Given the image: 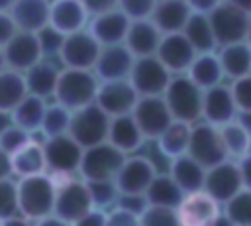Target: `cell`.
Returning a JSON list of instances; mask_svg holds the SVG:
<instances>
[{"label":"cell","mask_w":251,"mask_h":226,"mask_svg":"<svg viewBox=\"0 0 251 226\" xmlns=\"http://www.w3.org/2000/svg\"><path fill=\"white\" fill-rule=\"evenodd\" d=\"M59 71H61V63H55L51 57L39 59L35 65H31L27 71H24L27 94L51 100L53 92H55L57 79H59Z\"/></svg>","instance_id":"cell-23"},{"label":"cell","mask_w":251,"mask_h":226,"mask_svg":"<svg viewBox=\"0 0 251 226\" xmlns=\"http://www.w3.org/2000/svg\"><path fill=\"white\" fill-rule=\"evenodd\" d=\"M139 226H178L175 208L147 204L139 214Z\"/></svg>","instance_id":"cell-42"},{"label":"cell","mask_w":251,"mask_h":226,"mask_svg":"<svg viewBox=\"0 0 251 226\" xmlns=\"http://www.w3.org/2000/svg\"><path fill=\"white\" fill-rule=\"evenodd\" d=\"M12 2H14V0H0V12H6V10H10Z\"/></svg>","instance_id":"cell-58"},{"label":"cell","mask_w":251,"mask_h":226,"mask_svg":"<svg viewBox=\"0 0 251 226\" xmlns=\"http://www.w3.org/2000/svg\"><path fill=\"white\" fill-rule=\"evenodd\" d=\"M129 22L131 20L120 8H112V10L90 16L86 28L98 39L100 45H114V43H124Z\"/></svg>","instance_id":"cell-21"},{"label":"cell","mask_w":251,"mask_h":226,"mask_svg":"<svg viewBox=\"0 0 251 226\" xmlns=\"http://www.w3.org/2000/svg\"><path fill=\"white\" fill-rule=\"evenodd\" d=\"M155 55L173 75H180L186 73L196 51L182 31H175V33H163Z\"/></svg>","instance_id":"cell-19"},{"label":"cell","mask_w":251,"mask_h":226,"mask_svg":"<svg viewBox=\"0 0 251 226\" xmlns=\"http://www.w3.org/2000/svg\"><path fill=\"white\" fill-rule=\"evenodd\" d=\"M10 161H12V177H16V179L45 173L47 163H45L43 141H35L31 138L29 141H25L20 149H16L10 155Z\"/></svg>","instance_id":"cell-28"},{"label":"cell","mask_w":251,"mask_h":226,"mask_svg":"<svg viewBox=\"0 0 251 226\" xmlns=\"http://www.w3.org/2000/svg\"><path fill=\"white\" fill-rule=\"evenodd\" d=\"M202 94L204 90L194 85L184 73L173 75L163 98L169 106V112L173 120H182V122H196L202 118Z\"/></svg>","instance_id":"cell-4"},{"label":"cell","mask_w":251,"mask_h":226,"mask_svg":"<svg viewBox=\"0 0 251 226\" xmlns=\"http://www.w3.org/2000/svg\"><path fill=\"white\" fill-rule=\"evenodd\" d=\"M124 159H126V153H122L108 140L94 143V145L82 149V157H80V165H78V177L84 181L114 179L118 169L122 167Z\"/></svg>","instance_id":"cell-5"},{"label":"cell","mask_w":251,"mask_h":226,"mask_svg":"<svg viewBox=\"0 0 251 226\" xmlns=\"http://www.w3.org/2000/svg\"><path fill=\"white\" fill-rule=\"evenodd\" d=\"M229 88H231L237 112H251V73L231 79Z\"/></svg>","instance_id":"cell-45"},{"label":"cell","mask_w":251,"mask_h":226,"mask_svg":"<svg viewBox=\"0 0 251 226\" xmlns=\"http://www.w3.org/2000/svg\"><path fill=\"white\" fill-rule=\"evenodd\" d=\"M173 181L182 189V193H190V191H198L204 185V175H206V167L200 165L194 157H190L188 153L176 155L171 159L169 163V171H167Z\"/></svg>","instance_id":"cell-31"},{"label":"cell","mask_w":251,"mask_h":226,"mask_svg":"<svg viewBox=\"0 0 251 226\" xmlns=\"http://www.w3.org/2000/svg\"><path fill=\"white\" fill-rule=\"evenodd\" d=\"M37 35V41H39V47H41V53L43 57H57L59 51H61V45L65 41V33L59 31L57 28H53L51 24H45L41 29L35 31Z\"/></svg>","instance_id":"cell-43"},{"label":"cell","mask_w":251,"mask_h":226,"mask_svg":"<svg viewBox=\"0 0 251 226\" xmlns=\"http://www.w3.org/2000/svg\"><path fill=\"white\" fill-rule=\"evenodd\" d=\"M108 126H110V116L96 102H90L82 108L73 110L67 134H71L82 147H90L94 143L106 141Z\"/></svg>","instance_id":"cell-7"},{"label":"cell","mask_w":251,"mask_h":226,"mask_svg":"<svg viewBox=\"0 0 251 226\" xmlns=\"http://www.w3.org/2000/svg\"><path fill=\"white\" fill-rule=\"evenodd\" d=\"M33 138V134H29V132H25L24 128H20V126H16L14 122L12 124H8L2 132H0V147L6 151V153H14L16 149H20L25 141H29Z\"/></svg>","instance_id":"cell-44"},{"label":"cell","mask_w":251,"mask_h":226,"mask_svg":"<svg viewBox=\"0 0 251 226\" xmlns=\"http://www.w3.org/2000/svg\"><path fill=\"white\" fill-rule=\"evenodd\" d=\"M237 106L229 88V83H220L210 88H204L202 94V118L214 126H222L237 118Z\"/></svg>","instance_id":"cell-17"},{"label":"cell","mask_w":251,"mask_h":226,"mask_svg":"<svg viewBox=\"0 0 251 226\" xmlns=\"http://www.w3.org/2000/svg\"><path fill=\"white\" fill-rule=\"evenodd\" d=\"M186 153L194 157L200 165L210 167L216 165L224 159H227L220 126H214L206 120H196L190 124V140H188V149Z\"/></svg>","instance_id":"cell-6"},{"label":"cell","mask_w":251,"mask_h":226,"mask_svg":"<svg viewBox=\"0 0 251 226\" xmlns=\"http://www.w3.org/2000/svg\"><path fill=\"white\" fill-rule=\"evenodd\" d=\"M220 134H222V141H224L227 157L239 159L241 155L251 151V132L237 118L222 124L220 126Z\"/></svg>","instance_id":"cell-36"},{"label":"cell","mask_w":251,"mask_h":226,"mask_svg":"<svg viewBox=\"0 0 251 226\" xmlns=\"http://www.w3.org/2000/svg\"><path fill=\"white\" fill-rule=\"evenodd\" d=\"M88 185V193H90V198H92V204L96 208H110L120 191H118V185L114 179H104V181H86Z\"/></svg>","instance_id":"cell-40"},{"label":"cell","mask_w":251,"mask_h":226,"mask_svg":"<svg viewBox=\"0 0 251 226\" xmlns=\"http://www.w3.org/2000/svg\"><path fill=\"white\" fill-rule=\"evenodd\" d=\"M49 177L55 183V204L53 214L63 224H78L80 218L94 206L88 185L78 175H67V173H51Z\"/></svg>","instance_id":"cell-1"},{"label":"cell","mask_w":251,"mask_h":226,"mask_svg":"<svg viewBox=\"0 0 251 226\" xmlns=\"http://www.w3.org/2000/svg\"><path fill=\"white\" fill-rule=\"evenodd\" d=\"M245 41L251 45V18H249V28H247V37H245Z\"/></svg>","instance_id":"cell-60"},{"label":"cell","mask_w":251,"mask_h":226,"mask_svg":"<svg viewBox=\"0 0 251 226\" xmlns=\"http://www.w3.org/2000/svg\"><path fill=\"white\" fill-rule=\"evenodd\" d=\"M80 2H82V6L86 8V12L90 16L112 10V8H118V0H80Z\"/></svg>","instance_id":"cell-51"},{"label":"cell","mask_w":251,"mask_h":226,"mask_svg":"<svg viewBox=\"0 0 251 226\" xmlns=\"http://www.w3.org/2000/svg\"><path fill=\"white\" fill-rule=\"evenodd\" d=\"M4 51V59H6V67L14 69V71H27L31 65H35L39 59H43L37 35L33 31H24L18 29L10 41L2 47Z\"/></svg>","instance_id":"cell-18"},{"label":"cell","mask_w":251,"mask_h":226,"mask_svg":"<svg viewBox=\"0 0 251 226\" xmlns=\"http://www.w3.org/2000/svg\"><path fill=\"white\" fill-rule=\"evenodd\" d=\"M216 51L227 81L251 73V45L245 39L220 45Z\"/></svg>","instance_id":"cell-30"},{"label":"cell","mask_w":251,"mask_h":226,"mask_svg":"<svg viewBox=\"0 0 251 226\" xmlns=\"http://www.w3.org/2000/svg\"><path fill=\"white\" fill-rule=\"evenodd\" d=\"M133 59H135L133 53L124 43L102 45L92 71L100 81L127 79L129 71H131V65H133Z\"/></svg>","instance_id":"cell-20"},{"label":"cell","mask_w":251,"mask_h":226,"mask_svg":"<svg viewBox=\"0 0 251 226\" xmlns=\"http://www.w3.org/2000/svg\"><path fill=\"white\" fill-rule=\"evenodd\" d=\"M184 75L194 85H198L202 90L226 81V75H224V69H222V63H220L218 51H202V53H196Z\"/></svg>","instance_id":"cell-27"},{"label":"cell","mask_w":251,"mask_h":226,"mask_svg":"<svg viewBox=\"0 0 251 226\" xmlns=\"http://www.w3.org/2000/svg\"><path fill=\"white\" fill-rule=\"evenodd\" d=\"M71 114H73V110H69L67 106L59 104L57 100L47 102L45 114H43V120H41V128H39L43 138L67 134L69 132V124H71Z\"/></svg>","instance_id":"cell-39"},{"label":"cell","mask_w":251,"mask_h":226,"mask_svg":"<svg viewBox=\"0 0 251 226\" xmlns=\"http://www.w3.org/2000/svg\"><path fill=\"white\" fill-rule=\"evenodd\" d=\"M222 218L233 226H251V189H239L222 204Z\"/></svg>","instance_id":"cell-38"},{"label":"cell","mask_w":251,"mask_h":226,"mask_svg":"<svg viewBox=\"0 0 251 226\" xmlns=\"http://www.w3.org/2000/svg\"><path fill=\"white\" fill-rule=\"evenodd\" d=\"M182 195H184L182 189L173 181L169 173H157L145 191L147 204H157L167 208H176Z\"/></svg>","instance_id":"cell-35"},{"label":"cell","mask_w":251,"mask_h":226,"mask_svg":"<svg viewBox=\"0 0 251 226\" xmlns=\"http://www.w3.org/2000/svg\"><path fill=\"white\" fill-rule=\"evenodd\" d=\"M76 226H106V210L92 206Z\"/></svg>","instance_id":"cell-50"},{"label":"cell","mask_w":251,"mask_h":226,"mask_svg":"<svg viewBox=\"0 0 251 226\" xmlns=\"http://www.w3.org/2000/svg\"><path fill=\"white\" fill-rule=\"evenodd\" d=\"M161 37H163V33L153 24L151 18L131 20L129 22V28L126 31V37H124V45L133 53V57L155 55Z\"/></svg>","instance_id":"cell-24"},{"label":"cell","mask_w":251,"mask_h":226,"mask_svg":"<svg viewBox=\"0 0 251 226\" xmlns=\"http://www.w3.org/2000/svg\"><path fill=\"white\" fill-rule=\"evenodd\" d=\"M18 212V189L14 177L0 179V222H8Z\"/></svg>","instance_id":"cell-41"},{"label":"cell","mask_w":251,"mask_h":226,"mask_svg":"<svg viewBox=\"0 0 251 226\" xmlns=\"http://www.w3.org/2000/svg\"><path fill=\"white\" fill-rule=\"evenodd\" d=\"M102 45L98 39L88 31V28L67 33L65 41L61 45V51L57 55L61 67H71V69H92Z\"/></svg>","instance_id":"cell-12"},{"label":"cell","mask_w":251,"mask_h":226,"mask_svg":"<svg viewBox=\"0 0 251 226\" xmlns=\"http://www.w3.org/2000/svg\"><path fill=\"white\" fill-rule=\"evenodd\" d=\"M16 31H18V26H16L14 18L10 16V12L8 10L0 12V47H4Z\"/></svg>","instance_id":"cell-49"},{"label":"cell","mask_w":251,"mask_h":226,"mask_svg":"<svg viewBox=\"0 0 251 226\" xmlns=\"http://www.w3.org/2000/svg\"><path fill=\"white\" fill-rule=\"evenodd\" d=\"M222 0H186V4L190 6L192 12H202V14H208L212 12Z\"/></svg>","instance_id":"cell-53"},{"label":"cell","mask_w":251,"mask_h":226,"mask_svg":"<svg viewBox=\"0 0 251 226\" xmlns=\"http://www.w3.org/2000/svg\"><path fill=\"white\" fill-rule=\"evenodd\" d=\"M4 177H12V161H10V153H6L0 147V179Z\"/></svg>","instance_id":"cell-54"},{"label":"cell","mask_w":251,"mask_h":226,"mask_svg":"<svg viewBox=\"0 0 251 226\" xmlns=\"http://www.w3.org/2000/svg\"><path fill=\"white\" fill-rule=\"evenodd\" d=\"M112 145H116L122 153L129 155V153H137L139 147L147 141L143 132L139 130L135 118L129 114H122V116H112L110 118V126H108V138H106Z\"/></svg>","instance_id":"cell-22"},{"label":"cell","mask_w":251,"mask_h":226,"mask_svg":"<svg viewBox=\"0 0 251 226\" xmlns=\"http://www.w3.org/2000/svg\"><path fill=\"white\" fill-rule=\"evenodd\" d=\"M173 73L157 59V55H141L133 59L127 81L133 85L139 96L163 94Z\"/></svg>","instance_id":"cell-9"},{"label":"cell","mask_w":251,"mask_h":226,"mask_svg":"<svg viewBox=\"0 0 251 226\" xmlns=\"http://www.w3.org/2000/svg\"><path fill=\"white\" fill-rule=\"evenodd\" d=\"M157 0H118V8L129 18V20H141L151 18L155 10Z\"/></svg>","instance_id":"cell-46"},{"label":"cell","mask_w":251,"mask_h":226,"mask_svg":"<svg viewBox=\"0 0 251 226\" xmlns=\"http://www.w3.org/2000/svg\"><path fill=\"white\" fill-rule=\"evenodd\" d=\"M202 189L210 197H214L220 204H224L227 198H231L239 189H243V181H241L237 159L227 157V159H224V161H220L216 165L206 167Z\"/></svg>","instance_id":"cell-14"},{"label":"cell","mask_w":251,"mask_h":226,"mask_svg":"<svg viewBox=\"0 0 251 226\" xmlns=\"http://www.w3.org/2000/svg\"><path fill=\"white\" fill-rule=\"evenodd\" d=\"M182 33L186 35V39L190 41V45L194 47L196 53L216 51L218 49V39L214 35V29H212V24L208 20V14L192 12L188 22L182 28Z\"/></svg>","instance_id":"cell-33"},{"label":"cell","mask_w":251,"mask_h":226,"mask_svg":"<svg viewBox=\"0 0 251 226\" xmlns=\"http://www.w3.org/2000/svg\"><path fill=\"white\" fill-rule=\"evenodd\" d=\"M231 4H235L237 8H241L243 12H247L251 16V0H229Z\"/></svg>","instance_id":"cell-56"},{"label":"cell","mask_w":251,"mask_h":226,"mask_svg":"<svg viewBox=\"0 0 251 226\" xmlns=\"http://www.w3.org/2000/svg\"><path fill=\"white\" fill-rule=\"evenodd\" d=\"M82 149L84 147L71 134H59V136L43 138V151H45L47 171L78 175Z\"/></svg>","instance_id":"cell-11"},{"label":"cell","mask_w":251,"mask_h":226,"mask_svg":"<svg viewBox=\"0 0 251 226\" xmlns=\"http://www.w3.org/2000/svg\"><path fill=\"white\" fill-rule=\"evenodd\" d=\"M249 18L251 16L247 12H243L229 0H222L212 12H208V20L218 39V47L233 41H243L247 37Z\"/></svg>","instance_id":"cell-10"},{"label":"cell","mask_w":251,"mask_h":226,"mask_svg":"<svg viewBox=\"0 0 251 226\" xmlns=\"http://www.w3.org/2000/svg\"><path fill=\"white\" fill-rule=\"evenodd\" d=\"M175 212L178 226H212L222 220V204L204 189L184 193Z\"/></svg>","instance_id":"cell-8"},{"label":"cell","mask_w":251,"mask_h":226,"mask_svg":"<svg viewBox=\"0 0 251 226\" xmlns=\"http://www.w3.org/2000/svg\"><path fill=\"white\" fill-rule=\"evenodd\" d=\"M98 85H100V79L94 75L92 69L61 67L51 100H57L69 110H76L94 102Z\"/></svg>","instance_id":"cell-3"},{"label":"cell","mask_w":251,"mask_h":226,"mask_svg":"<svg viewBox=\"0 0 251 226\" xmlns=\"http://www.w3.org/2000/svg\"><path fill=\"white\" fill-rule=\"evenodd\" d=\"M237 120L251 132V112H239V114H237Z\"/></svg>","instance_id":"cell-55"},{"label":"cell","mask_w":251,"mask_h":226,"mask_svg":"<svg viewBox=\"0 0 251 226\" xmlns=\"http://www.w3.org/2000/svg\"><path fill=\"white\" fill-rule=\"evenodd\" d=\"M106 226H139V216L114 202L106 208Z\"/></svg>","instance_id":"cell-47"},{"label":"cell","mask_w":251,"mask_h":226,"mask_svg":"<svg viewBox=\"0 0 251 226\" xmlns=\"http://www.w3.org/2000/svg\"><path fill=\"white\" fill-rule=\"evenodd\" d=\"M116 204L131 210L133 214H141V210L147 206V198L145 195H127V193H120L118 198H116Z\"/></svg>","instance_id":"cell-48"},{"label":"cell","mask_w":251,"mask_h":226,"mask_svg":"<svg viewBox=\"0 0 251 226\" xmlns=\"http://www.w3.org/2000/svg\"><path fill=\"white\" fill-rule=\"evenodd\" d=\"M18 189V212L31 222H41L53 212L55 204V183L49 173H37L29 177H20L16 181Z\"/></svg>","instance_id":"cell-2"},{"label":"cell","mask_w":251,"mask_h":226,"mask_svg":"<svg viewBox=\"0 0 251 226\" xmlns=\"http://www.w3.org/2000/svg\"><path fill=\"white\" fill-rule=\"evenodd\" d=\"M188 140H190V124L182 122V120H173L155 138V143H157V149L161 151V155H165L167 159H173L176 155L186 153Z\"/></svg>","instance_id":"cell-32"},{"label":"cell","mask_w":251,"mask_h":226,"mask_svg":"<svg viewBox=\"0 0 251 226\" xmlns=\"http://www.w3.org/2000/svg\"><path fill=\"white\" fill-rule=\"evenodd\" d=\"M8 124H12L10 112H4V110H0V132H2V130H4Z\"/></svg>","instance_id":"cell-57"},{"label":"cell","mask_w":251,"mask_h":226,"mask_svg":"<svg viewBox=\"0 0 251 226\" xmlns=\"http://www.w3.org/2000/svg\"><path fill=\"white\" fill-rule=\"evenodd\" d=\"M139 94L135 92L133 85L127 79H116V81H100L94 102L112 118L129 114L137 102Z\"/></svg>","instance_id":"cell-16"},{"label":"cell","mask_w":251,"mask_h":226,"mask_svg":"<svg viewBox=\"0 0 251 226\" xmlns=\"http://www.w3.org/2000/svg\"><path fill=\"white\" fill-rule=\"evenodd\" d=\"M45 106H47V100L41 98V96H33V94H25L16 106L14 110L10 112V118L16 126L24 128L25 132L29 134H35L39 132L41 128V120H43V114H45Z\"/></svg>","instance_id":"cell-34"},{"label":"cell","mask_w":251,"mask_h":226,"mask_svg":"<svg viewBox=\"0 0 251 226\" xmlns=\"http://www.w3.org/2000/svg\"><path fill=\"white\" fill-rule=\"evenodd\" d=\"M27 94L24 73L6 67L0 71V110L12 112L14 106Z\"/></svg>","instance_id":"cell-37"},{"label":"cell","mask_w":251,"mask_h":226,"mask_svg":"<svg viewBox=\"0 0 251 226\" xmlns=\"http://www.w3.org/2000/svg\"><path fill=\"white\" fill-rule=\"evenodd\" d=\"M239 165V173H241V181L245 189H251V151H247L245 155H241L237 159Z\"/></svg>","instance_id":"cell-52"},{"label":"cell","mask_w":251,"mask_h":226,"mask_svg":"<svg viewBox=\"0 0 251 226\" xmlns=\"http://www.w3.org/2000/svg\"><path fill=\"white\" fill-rule=\"evenodd\" d=\"M131 116L135 118L139 130L143 132L145 140H153L173 122V116L169 112V106L163 98V94L157 96H139Z\"/></svg>","instance_id":"cell-15"},{"label":"cell","mask_w":251,"mask_h":226,"mask_svg":"<svg viewBox=\"0 0 251 226\" xmlns=\"http://www.w3.org/2000/svg\"><path fill=\"white\" fill-rule=\"evenodd\" d=\"M49 8L51 0H14L8 12L14 18L18 29L35 33L45 24H49Z\"/></svg>","instance_id":"cell-26"},{"label":"cell","mask_w":251,"mask_h":226,"mask_svg":"<svg viewBox=\"0 0 251 226\" xmlns=\"http://www.w3.org/2000/svg\"><path fill=\"white\" fill-rule=\"evenodd\" d=\"M190 14L192 10L186 0H157L151 20L161 29V33H175L182 31Z\"/></svg>","instance_id":"cell-29"},{"label":"cell","mask_w":251,"mask_h":226,"mask_svg":"<svg viewBox=\"0 0 251 226\" xmlns=\"http://www.w3.org/2000/svg\"><path fill=\"white\" fill-rule=\"evenodd\" d=\"M155 175H157V167L149 157L139 155V153H129V155H126L114 181H116L120 193L145 195V191Z\"/></svg>","instance_id":"cell-13"},{"label":"cell","mask_w":251,"mask_h":226,"mask_svg":"<svg viewBox=\"0 0 251 226\" xmlns=\"http://www.w3.org/2000/svg\"><path fill=\"white\" fill-rule=\"evenodd\" d=\"M90 14L82 6L80 0H51L49 8V24L59 31L73 33L84 29L88 26Z\"/></svg>","instance_id":"cell-25"},{"label":"cell","mask_w":251,"mask_h":226,"mask_svg":"<svg viewBox=\"0 0 251 226\" xmlns=\"http://www.w3.org/2000/svg\"><path fill=\"white\" fill-rule=\"evenodd\" d=\"M4 69H6V59H4V51L0 47V71H4Z\"/></svg>","instance_id":"cell-59"}]
</instances>
